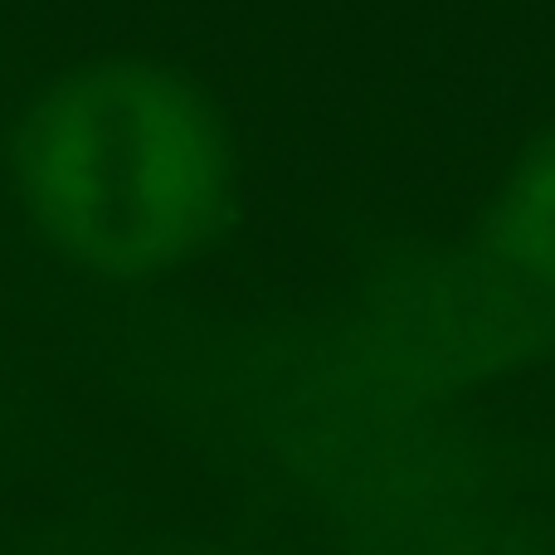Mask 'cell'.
I'll list each match as a JSON object with an SVG mask.
<instances>
[{"label":"cell","mask_w":555,"mask_h":555,"mask_svg":"<svg viewBox=\"0 0 555 555\" xmlns=\"http://www.w3.org/2000/svg\"><path fill=\"white\" fill-rule=\"evenodd\" d=\"M15 181L68 259L146 273L185 259L220 224L230 152L185 83L156 68L103 64L25 117Z\"/></svg>","instance_id":"cell-1"},{"label":"cell","mask_w":555,"mask_h":555,"mask_svg":"<svg viewBox=\"0 0 555 555\" xmlns=\"http://www.w3.org/2000/svg\"><path fill=\"white\" fill-rule=\"evenodd\" d=\"M492 259L555 302V132L521 152L488 220Z\"/></svg>","instance_id":"cell-2"}]
</instances>
